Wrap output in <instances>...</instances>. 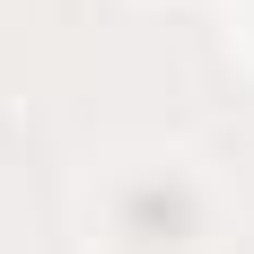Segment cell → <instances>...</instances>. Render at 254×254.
<instances>
[{"mask_svg":"<svg viewBox=\"0 0 254 254\" xmlns=\"http://www.w3.org/2000/svg\"><path fill=\"white\" fill-rule=\"evenodd\" d=\"M123 237H140V246H184V237H193V193H184V184H140L123 202Z\"/></svg>","mask_w":254,"mask_h":254,"instance_id":"cell-1","label":"cell"}]
</instances>
